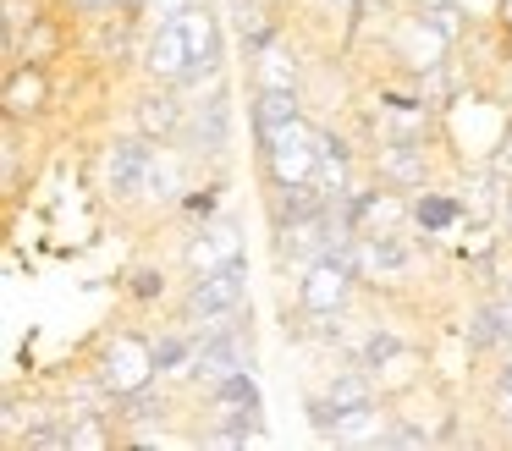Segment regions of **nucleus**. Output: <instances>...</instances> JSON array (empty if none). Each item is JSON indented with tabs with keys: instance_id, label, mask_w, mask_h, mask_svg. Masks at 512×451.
Instances as JSON below:
<instances>
[{
	"instance_id": "1a4fd4ad",
	"label": "nucleus",
	"mask_w": 512,
	"mask_h": 451,
	"mask_svg": "<svg viewBox=\"0 0 512 451\" xmlns=\"http://www.w3.org/2000/svg\"><path fill=\"white\" fill-rule=\"evenodd\" d=\"M204 407H210L215 424L259 429V418H265V396H259L254 369H237V374H226L221 385H210V391H204Z\"/></svg>"
},
{
	"instance_id": "20e7f679",
	"label": "nucleus",
	"mask_w": 512,
	"mask_h": 451,
	"mask_svg": "<svg viewBox=\"0 0 512 451\" xmlns=\"http://www.w3.org/2000/svg\"><path fill=\"white\" fill-rule=\"evenodd\" d=\"M155 149L160 143L155 138H144V132H133V138H111L105 143V193L111 198H144V176H149V165H155Z\"/></svg>"
},
{
	"instance_id": "2f4dec72",
	"label": "nucleus",
	"mask_w": 512,
	"mask_h": 451,
	"mask_svg": "<svg viewBox=\"0 0 512 451\" xmlns=\"http://www.w3.org/2000/svg\"><path fill=\"white\" fill-rule=\"evenodd\" d=\"M501 237H512V182H507V198H501Z\"/></svg>"
},
{
	"instance_id": "5701e85b",
	"label": "nucleus",
	"mask_w": 512,
	"mask_h": 451,
	"mask_svg": "<svg viewBox=\"0 0 512 451\" xmlns=\"http://www.w3.org/2000/svg\"><path fill=\"white\" fill-rule=\"evenodd\" d=\"M166 149V143H160ZM155 149V165H149L144 176V198H155V204H182V165L166 160V154Z\"/></svg>"
},
{
	"instance_id": "2eb2a0df",
	"label": "nucleus",
	"mask_w": 512,
	"mask_h": 451,
	"mask_svg": "<svg viewBox=\"0 0 512 451\" xmlns=\"http://www.w3.org/2000/svg\"><path fill=\"white\" fill-rule=\"evenodd\" d=\"M298 83H303L298 55H287L276 39L265 50H254V88H298Z\"/></svg>"
},
{
	"instance_id": "a878e982",
	"label": "nucleus",
	"mask_w": 512,
	"mask_h": 451,
	"mask_svg": "<svg viewBox=\"0 0 512 451\" xmlns=\"http://www.w3.org/2000/svg\"><path fill=\"white\" fill-rule=\"evenodd\" d=\"M0 17L12 28H34L39 17H50V0H0Z\"/></svg>"
},
{
	"instance_id": "393cba45",
	"label": "nucleus",
	"mask_w": 512,
	"mask_h": 451,
	"mask_svg": "<svg viewBox=\"0 0 512 451\" xmlns=\"http://www.w3.org/2000/svg\"><path fill=\"white\" fill-rule=\"evenodd\" d=\"M182 209H188L193 220H215V215H221V182H210V187H193V193H182Z\"/></svg>"
},
{
	"instance_id": "6e6552de",
	"label": "nucleus",
	"mask_w": 512,
	"mask_h": 451,
	"mask_svg": "<svg viewBox=\"0 0 512 451\" xmlns=\"http://www.w3.org/2000/svg\"><path fill=\"white\" fill-rule=\"evenodd\" d=\"M50 94H56L50 66L17 61V66H6V83H0V110H6L12 121H39L50 110Z\"/></svg>"
},
{
	"instance_id": "f3484780",
	"label": "nucleus",
	"mask_w": 512,
	"mask_h": 451,
	"mask_svg": "<svg viewBox=\"0 0 512 451\" xmlns=\"http://www.w3.org/2000/svg\"><path fill=\"white\" fill-rule=\"evenodd\" d=\"M248 116H254V132L281 127V121L303 116V94H298V88H254V105H248Z\"/></svg>"
},
{
	"instance_id": "72a5a7b5",
	"label": "nucleus",
	"mask_w": 512,
	"mask_h": 451,
	"mask_svg": "<svg viewBox=\"0 0 512 451\" xmlns=\"http://www.w3.org/2000/svg\"><path fill=\"white\" fill-rule=\"evenodd\" d=\"M111 11H133V17H144V0H111Z\"/></svg>"
},
{
	"instance_id": "dca6fc26",
	"label": "nucleus",
	"mask_w": 512,
	"mask_h": 451,
	"mask_svg": "<svg viewBox=\"0 0 512 451\" xmlns=\"http://www.w3.org/2000/svg\"><path fill=\"white\" fill-rule=\"evenodd\" d=\"M314 143H287V149H270L265 154V182H314Z\"/></svg>"
},
{
	"instance_id": "b1692460",
	"label": "nucleus",
	"mask_w": 512,
	"mask_h": 451,
	"mask_svg": "<svg viewBox=\"0 0 512 451\" xmlns=\"http://www.w3.org/2000/svg\"><path fill=\"white\" fill-rule=\"evenodd\" d=\"M419 17L430 22V28L441 33L446 44H457V39L468 33V28H463V6H457V0H441V6H419Z\"/></svg>"
},
{
	"instance_id": "9b49d317",
	"label": "nucleus",
	"mask_w": 512,
	"mask_h": 451,
	"mask_svg": "<svg viewBox=\"0 0 512 451\" xmlns=\"http://www.w3.org/2000/svg\"><path fill=\"white\" fill-rule=\"evenodd\" d=\"M182 121H188V105H182L177 88L149 83V94L133 99V127L144 132V138H155V143H177Z\"/></svg>"
},
{
	"instance_id": "7ed1b4c3",
	"label": "nucleus",
	"mask_w": 512,
	"mask_h": 451,
	"mask_svg": "<svg viewBox=\"0 0 512 451\" xmlns=\"http://www.w3.org/2000/svg\"><path fill=\"white\" fill-rule=\"evenodd\" d=\"M177 143L193 160H221L226 154V143H232V94H226V83L210 88L199 105H188V121H182Z\"/></svg>"
},
{
	"instance_id": "c756f323",
	"label": "nucleus",
	"mask_w": 512,
	"mask_h": 451,
	"mask_svg": "<svg viewBox=\"0 0 512 451\" xmlns=\"http://www.w3.org/2000/svg\"><path fill=\"white\" fill-rule=\"evenodd\" d=\"M386 446H430V435L413 424H397V429H386Z\"/></svg>"
},
{
	"instance_id": "4468645a",
	"label": "nucleus",
	"mask_w": 512,
	"mask_h": 451,
	"mask_svg": "<svg viewBox=\"0 0 512 451\" xmlns=\"http://www.w3.org/2000/svg\"><path fill=\"white\" fill-rule=\"evenodd\" d=\"M325 402L336 407V413H353V407H369L375 402V369H364V363H347V369H336L331 380H325Z\"/></svg>"
},
{
	"instance_id": "a211bd4d",
	"label": "nucleus",
	"mask_w": 512,
	"mask_h": 451,
	"mask_svg": "<svg viewBox=\"0 0 512 451\" xmlns=\"http://www.w3.org/2000/svg\"><path fill=\"white\" fill-rule=\"evenodd\" d=\"M61 50H67V28H61V17L50 11V17H39L34 28H23V61H61Z\"/></svg>"
},
{
	"instance_id": "f257e3e1",
	"label": "nucleus",
	"mask_w": 512,
	"mask_h": 451,
	"mask_svg": "<svg viewBox=\"0 0 512 451\" xmlns=\"http://www.w3.org/2000/svg\"><path fill=\"white\" fill-rule=\"evenodd\" d=\"M89 374L111 402L144 391V385L160 380V358H155V341L138 336V330H105L94 341V358H89Z\"/></svg>"
},
{
	"instance_id": "f704fd0d",
	"label": "nucleus",
	"mask_w": 512,
	"mask_h": 451,
	"mask_svg": "<svg viewBox=\"0 0 512 451\" xmlns=\"http://www.w3.org/2000/svg\"><path fill=\"white\" fill-rule=\"evenodd\" d=\"M419 6H441V0H419Z\"/></svg>"
},
{
	"instance_id": "bb28decb",
	"label": "nucleus",
	"mask_w": 512,
	"mask_h": 451,
	"mask_svg": "<svg viewBox=\"0 0 512 451\" xmlns=\"http://www.w3.org/2000/svg\"><path fill=\"white\" fill-rule=\"evenodd\" d=\"M127 292H133L138 303H155V297L166 292V275H160L155 264H138V270L127 275Z\"/></svg>"
},
{
	"instance_id": "f03ea898",
	"label": "nucleus",
	"mask_w": 512,
	"mask_h": 451,
	"mask_svg": "<svg viewBox=\"0 0 512 451\" xmlns=\"http://www.w3.org/2000/svg\"><path fill=\"white\" fill-rule=\"evenodd\" d=\"M237 308H248V253L193 275L182 292V325H204V319L237 314Z\"/></svg>"
},
{
	"instance_id": "7c9ffc66",
	"label": "nucleus",
	"mask_w": 512,
	"mask_h": 451,
	"mask_svg": "<svg viewBox=\"0 0 512 451\" xmlns=\"http://www.w3.org/2000/svg\"><path fill=\"white\" fill-rule=\"evenodd\" d=\"M61 11H72V17H105L111 11V0H56Z\"/></svg>"
},
{
	"instance_id": "aec40b11",
	"label": "nucleus",
	"mask_w": 512,
	"mask_h": 451,
	"mask_svg": "<svg viewBox=\"0 0 512 451\" xmlns=\"http://www.w3.org/2000/svg\"><path fill=\"white\" fill-rule=\"evenodd\" d=\"M463 341H468V352H501V347H512V341L501 336V325H496V314H490L485 297H479V303L463 314Z\"/></svg>"
},
{
	"instance_id": "473e14b6",
	"label": "nucleus",
	"mask_w": 512,
	"mask_h": 451,
	"mask_svg": "<svg viewBox=\"0 0 512 451\" xmlns=\"http://www.w3.org/2000/svg\"><path fill=\"white\" fill-rule=\"evenodd\" d=\"M496 22H501V33L512 39V0H496Z\"/></svg>"
},
{
	"instance_id": "423d86ee",
	"label": "nucleus",
	"mask_w": 512,
	"mask_h": 451,
	"mask_svg": "<svg viewBox=\"0 0 512 451\" xmlns=\"http://www.w3.org/2000/svg\"><path fill=\"white\" fill-rule=\"evenodd\" d=\"M375 176L386 187H402V193H419L430 187V154H424V138H375V154H369Z\"/></svg>"
},
{
	"instance_id": "6ab92c4d",
	"label": "nucleus",
	"mask_w": 512,
	"mask_h": 451,
	"mask_svg": "<svg viewBox=\"0 0 512 451\" xmlns=\"http://www.w3.org/2000/svg\"><path fill=\"white\" fill-rule=\"evenodd\" d=\"M166 413H171V396L160 385H144V391L116 402V424H166Z\"/></svg>"
},
{
	"instance_id": "0eeeda50",
	"label": "nucleus",
	"mask_w": 512,
	"mask_h": 451,
	"mask_svg": "<svg viewBox=\"0 0 512 451\" xmlns=\"http://www.w3.org/2000/svg\"><path fill=\"white\" fill-rule=\"evenodd\" d=\"M193 72V50H188V33L177 22H155L144 33V77L160 88H182V77Z\"/></svg>"
},
{
	"instance_id": "f8f14e48",
	"label": "nucleus",
	"mask_w": 512,
	"mask_h": 451,
	"mask_svg": "<svg viewBox=\"0 0 512 451\" xmlns=\"http://www.w3.org/2000/svg\"><path fill=\"white\" fill-rule=\"evenodd\" d=\"M177 28L188 33L193 66H199V72H221L226 66V39H221V17H215L210 0H193V6L177 17Z\"/></svg>"
},
{
	"instance_id": "cd10ccee",
	"label": "nucleus",
	"mask_w": 512,
	"mask_h": 451,
	"mask_svg": "<svg viewBox=\"0 0 512 451\" xmlns=\"http://www.w3.org/2000/svg\"><path fill=\"white\" fill-rule=\"evenodd\" d=\"M490 413H496L501 424L512 429V363L496 374V380H490Z\"/></svg>"
},
{
	"instance_id": "4be33fe9",
	"label": "nucleus",
	"mask_w": 512,
	"mask_h": 451,
	"mask_svg": "<svg viewBox=\"0 0 512 451\" xmlns=\"http://www.w3.org/2000/svg\"><path fill=\"white\" fill-rule=\"evenodd\" d=\"M397 352H408V347H402V336H397V330H386V325H369L364 336H358L353 358L364 363V369H386V363L397 358Z\"/></svg>"
},
{
	"instance_id": "c85d7f7f",
	"label": "nucleus",
	"mask_w": 512,
	"mask_h": 451,
	"mask_svg": "<svg viewBox=\"0 0 512 451\" xmlns=\"http://www.w3.org/2000/svg\"><path fill=\"white\" fill-rule=\"evenodd\" d=\"M485 165H490V171L501 176V182H512V127L501 132V143H496V149L485 154Z\"/></svg>"
},
{
	"instance_id": "ddd939ff",
	"label": "nucleus",
	"mask_w": 512,
	"mask_h": 451,
	"mask_svg": "<svg viewBox=\"0 0 512 451\" xmlns=\"http://www.w3.org/2000/svg\"><path fill=\"white\" fill-rule=\"evenodd\" d=\"M237 253H243V242H237V220H232V215H215V220H204V226L188 237L182 264L199 275V270H215V264L237 259Z\"/></svg>"
},
{
	"instance_id": "39448f33",
	"label": "nucleus",
	"mask_w": 512,
	"mask_h": 451,
	"mask_svg": "<svg viewBox=\"0 0 512 451\" xmlns=\"http://www.w3.org/2000/svg\"><path fill=\"white\" fill-rule=\"evenodd\" d=\"M298 275H303L298 303L309 308V314H342V308H353V292L364 286L347 264H336V259H314L309 270H298Z\"/></svg>"
},
{
	"instance_id": "412c9836",
	"label": "nucleus",
	"mask_w": 512,
	"mask_h": 451,
	"mask_svg": "<svg viewBox=\"0 0 512 451\" xmlns=\"http://www.w3.org/2000/svg\"><path fill=\"white\" fill-rule=\"evenodd\" d=\"M314 182H320V193L331 198V204H342V198L353 193V149L320 154V165H314Z\"/></svg>"
},
{
	"instance_id": "9d476101",
	"label": "nucleus",
	"mask_w": 512,
	"mask_h": 451,
	"mask_svg": "<svg viewBox=\"0 0 512 451\" xmlns=\"http://www.w3.org/2000/svg\"><path fill=\"white\" fill-rule=\"evenodd\" d=\"M468 220L463 209V193H435V187H419L408 193V226L419 242H441V237H457Z\"/></svg>"
}]
</instances>
